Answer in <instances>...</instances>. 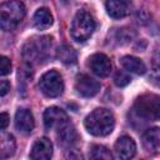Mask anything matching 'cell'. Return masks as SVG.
<instances>
[{
    "mask_svg": "<svg viewBox=\"0 0 160 160\" xmlns=\"http://www.w3.org/2000/svg\"><path fill=\"white\" fill-rule=\"evenodd\" d=\"M75 90L79 95L84 96V98H91L94 95H96L100 90V82L92 78H90L89 75L81 74L76 78L75 81Z\"/></svg>",
    "mask_w": 160,
    "mask_h": 160,
    "instance_id": "cell-7",
    "label": "cell"
},
{
    "mask_svg": "<svg viewBox=\"0 0 160 160\" xmlns=\"http://www.w3.org/2000/svg\"><path fill=\"white\" fill-rule=\"evenodd\" d=\"M132 111L144 121H160V96L152 92L140 95L134 102Z\"/></svg>",
    "mask_w": 160,
    "mask_h": 160,
    "instance_id": "cell-2",
    "label": "cell"
},
{
    "mask_svg": "<svg viewBox=\"0 0 160 160\" xmlns=\"http://www.w3.org/2000/svg\"><path fill=\"white\" fill-rule=\"evenodd\" d=\"M8 124H9V115L6 112H1L0 114V129L5 130Z\"/></svg>",
    "mask_w": 160,
    "mask_h": 160,
    "instance_id": "cell-25",
    "label": "cell"
},
{
    "mask_svg": "<svg viewBox=\"0 0 160 160\" xmlns=\"http://www.w3.org/2000/svg\"><path fill=\"white\" fill-rule=\"evenodd\" d=\"M132 10L131 0H106V11L112 19H122Z\"/></svg>",
    "mask_w": 160,
    "mask_h": 160,
    "instance_id": "cell-11",
    "label": "cell"
},
{
    "mask_svg": "<svg viewBox=\"0 0 160 160\" xmlns=\"http://www.w3.org/2000/svg\"><path fill=\"white\" fill-rule=\"evenodd\" d=\"M52 155V144L48 138L38 139L30 151V158L32 160H48Z\"/></svg>",
    "mask_w": 160,
    "mask_h": 160,
    "instance_id": "cell-12",
    "label": "cell"
},
{
    "mask_svg": "<svg viewBox=\"0 0 160 160\" xmlns=\"http://www.w3.org/2000/svg\"><path fill=\"white\" fill-rule=\"evenodd\" d=\"M121 65L125 70H128L129 72H134L136 75H142L146 72V66L145 64L135 56L131 55H126L121 59Z\"/></svg>",
    "mask_w": 160,
    "mask_h": 160,
    "instance_id": "cell-16",
    "label": "cell"
},
{
    "mask_svg": "<svg viewBox=\"0 0 160 160\" xmlns=\"http://www.w3.org/2000/svg\"><path fill=\"white\" fill-rule=\"evenodd\" d=\"M26 14V8L20 0H9L0 6V28L10 31L16 28Z\"/></svg>",
    "mask_w": 160,
    "mask_h": 160,
    "instance_id": "cell-3",
    "label": "cell"
},
{
    "mask_svg": "<svg viewBox=\"0 0 160 160\" xmlns=\"http://www.w3.org/2000/svg\"><path fill=\"white\" fill-rule=\"evenodd\" d=\"M39 88L44 95L48 98H58L64 91V81L56 70H50L45 72L39 81Z\"/></svg>",
    "mask_w": 160,
    "mask_h": 160,
    "instance_id": "cell-6",
    "label": "cell"
},
{
    "mask_svg": "<svg viewBox=\"0 0 160 160\" xmlns=\"http://www.w3.org/2000/svg\"><path fill=\"white\" fill-rule=\"evenodd\" d=\"M52 46L51 36H38L29 39L22 49V56L28 62H41L46 60L50 55V49Z\"/></svg>",
    "mask_w": 160,
    "mask_h": 160,
    "instance_id": "cell-4",
    "label": "cell"
},
{
    "mask_svg": "<svg viewBox=\"0 0 160 160\" xmlns=\"http://www.w3.org/2000/svg\"><path fill=\"white\" fill-rule=\"evenodd\" d=\"M89 156L90 159H104V160H110L112 158L110 150L102 145H94L90 149Z\"/></svg>",
    "mask_w": 160,
    "mask_h": 160,
    "instance_id": "cell-20",
    "label": "cell"
},
{
    "mask_svg": "<svg viewBox=\"0 0 160 160\" xmlns=\"http://www.w3.org/2000/svg\"><path fill=\"white\" fill-rule=\"evenodd\" d=\"M85 129L94 136H105L109 135L115 126L114 114L104 108L92 110L84 120Z\"/></svg>",
    "mask_w": 160,
    "mask_h": 160,
    "instance_id": "cell-1",
    "label": "cell"
},
{
    "mask_svg": "<svg viewBox=\"0 0 160 160\" xmlns=\"http://www.w3.org/2000/svg\"><path fill=\"white\" fill-rule=\"evenodd\" d=\"M130 81H131L130 76H129L125 71H122V70H119V71L115 74V76H114V82H115V85H118V86H120V88L126 86L128 84H130Z\"/></svg>",
    "mask_w": 160,
    "mask_h": 160,
    "instance_id": "cell-22",
    "label": "cell"
},
{
    "mask_svg": "<svg viewBox=\"0 0 160 160\" xmlns=\"http://www.w3.org/2000/svg\"><path fill=\"white\" fill-rule=\"evenodd\" d=\"M34 25L39 30H45L52 25V15L46 8H40L34 14Z\"/></svg>",
    "mask_w": 160,
    "mask_h": 160,
    "instance_id": "cell-17",
    "label": "cell"
},
{
    "mask_svg": "<svg viewBox=\"0 0 160 160\" xmlns=\"http://www.w3.org/2000/svg\"><path fill=\"white\" fill-rule=\"evenodd\" d=\"M142 145L148 151H155L160 148V128L148 129L142 135Z\"/></svg>",
    "mask_w": 160,
    "mask_h": 160,
    "instance_id": "cell-15",
    "label": "cell"
},
{
    "mask_svg": "<svg viewBox=\"0 0 160 160\" xmlns=\"http://www.w3.org/2000/svg\"><path fill=\"white\" fill-rule=\"evenodd\" d=\"M78 140H79V135L71 124L66 122L58 129L59 145H61L64 148H71L78 142Z\"/></svg>",
    "mask_w": 160,
    "mask_h": 160,
    "instance_id": "cell-14",
    "label": "cell"
},
{
    "mask_svg": "<svg viewBox=\"0 0 160 160\" xmlns=\"http://www.w3.org/2000/svg\"><path fill=\"white\" fill-rule=\"evenodd\" d=\"M15 139L12 135H5L1 138V158L6 159L14 155L15 152Z\"/></svg>",
    "mask_w": 160,
    "mask_h": 160,
    "instance_id": "cell-19",
    "label": "cell"
},
{
    "mask_svg": "<svg viewBox=\"0 0 160 160\" xmlns=\"http://www.w3.org/2000/svg\"><path fill=\"white\" fill-rule=\"evenodd\" d=\"M61 1H62V2H64V4H68V2H71V1H72V0H61Z\"/></svg>",
    "mask_w": 160,
    "mask_h": 160,
    "instance_id": "cell-26",
    "label": "cell"
},
{
    "mask_svg": "<svg viewBox=\"0 0 160 160\" xmlns=\"http://www.w3.org/2000/svg\"><path fill=\"white\" fill-rule=\"evenodd\" d=\"M10 72H11V61H10V59L6 58V56H1L0 58V75L5 76Z\"/></svg>",
    "mask_w": 160,
    "mask_h": 160,
    "instance_id": "cell-23",
    "label": "cell"
},
{
    "mask_svg": "<svg viewBox=\"0 0 160 160\" xmlns=\"http://www.w3.org/2000/svg\"><path fill=\"white\" fill-rule=\"evenodd\" d=\"M56 56H58V59L61 61V62H64V64H66V65H72V64H75L76 62V59H78V56H76V51L71 48V46H69V45H61V46H59V49L56 50Z\"/></svg>",
    "mask_w": 160,
    "mask_h": 160,
    "instance_id": "cell-18",
    "label": "cell"
},
{
    "mask_svg": "<svg viewBox=\"0 0 160 160\" xmlns=\"http://www.w3.org/2000/svg\"><path fill=\"white\" fill-rule=\"evenodd\" d=\"M34 126L35 121L31 111L28 109H19L15 114V128L21 134H30L34 130Z\"/></svg>",
    "mask_w": 160,
    "mask_h": 160,
    "instance_id": "cell-13",
    "label": "cell"
},
{
    "mask_svg": "<svg viewBox=\"0 0 160 160\" xmlns=\"http://www.w3.org/2000/svg\"><path fill=\"white\" fill-rule=\"evenodd\" d=\"M9 90H10V82L6 80H1L0 81V95L5 96Z\"/></svg>",
    "mask_w": 160,
    "mask_h": 160,
    "instance_id": "cell-24",
    "label": "cell"
},
{
    "mask_svg": "<svg viewBox=\"0 0 160 160\" xmlns=\"http://www.w3.org/2000/svg\"><path fill=\"white\" fill-rule=\"evenodd\" d=\"M89 68L95 75L106 78L111 72V61L105 54L98 52L89 58Z\"/></svg>",
    "mask_w": 160,
    "mask_h": 160,
    "instance_id": "cell-8",
    "label": "cell"
},
{
    "mask_svg": "<svg viewBox=\"0 0 160 160\" xmlns=\"http://www.w3.org/2000/svg\"><path fill=\"white\" fill-rule=\"evenodd\" d=\"M94 30H95V20L92 15L86 10L78 11L72 19L70 28L71 38L78 42H82L86 41L92 35Z\"/></svg>",
    "mask_w": 160,
    "mask_h": 160,
    "instance_id": "cell-5",
    "label": "cell"
},
{
    "mask_svg": "<svg viewBox=\"0 0 160 160\" xmlns=\"http://www.w3.org/2000/svg\"><path fill=\"white\" fill-rule=\"evenodd\" d=\"M151 79L160 86V52L155 54L151 61Z\"/></svg>",
    "mask_w": 160,
    "mask_h": 160,
    "instance_id": "cell-21",
    "label": "cell"
},
{
    "mask_svg": "<svg viewBox=\"0 0 160 160\" xmlns=\"http://www.w3.org/2000/svg\"><path fill=\"white\" fill-rule=\"evenodd\" d=\"M114 151L118 159H122V160L131 159L136 152V144L130 136L122 135L116 140Z\"/></svg>",
    "mask_w": 160,
    "mask_h": 160,
    "instance_id": "cell-10",
    "label": "cell"
},
{
    "mask_svg": "<svg viewBox=\"0 0 160 160\" xmlns=\"http://www.w3.org/2000/svg\"><path fill=\"white\" fill-rule=\"evenodd\" d=\"M68 122V115L66 112L58 108V106H50L44 112V125L48 130L51 129H59L61 125Z\"/></svg>",
    "mask_w": 160,
    "mask_h": 160,
    "instance_id": "cell-9",
    "label": "cell"
}]
</instances>
